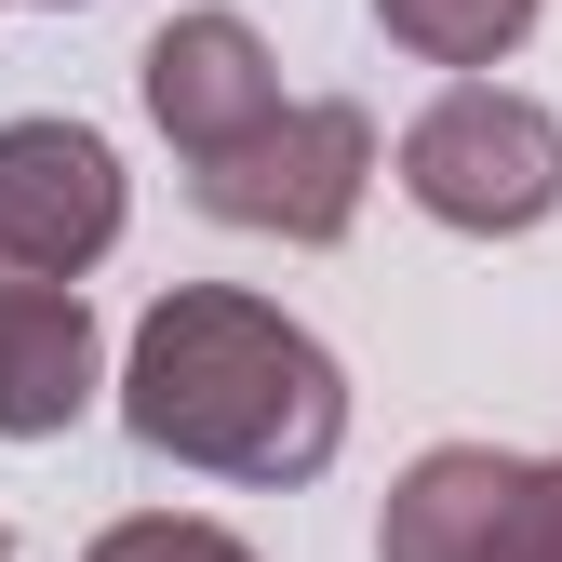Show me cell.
I'll use <instances>...</instances> for the list:
<instances>
[{
	"mask_svg": "<svg viewBox=\"0 0 562 562\" xmlns=\"http://www.w3.org/2000/svg\"><path fill=\"white\" fill-rule=\"evenodd\" d=\"M402 201L456 241H522L562 215V121L469 67V81H442L402 121Z\"/></svg>",
	"mask_w": 562,
	"mask_h": 562,
	"instance_id": "cell-2",
	"label": "cell"
},
{
	"mask_svg": "<svg viewBox=\"0 0 562 562\" xmlns=\"http://www.w3.org/2000/svg\"><path fill=\"white\" fill-rule=\"evenodd\" d=\"M121 429L175 456V469H215V482H295L335 469L348 442V375L308 322H281L241 281H175V295L134 322L121 348Z\"/></svg>",
	"mask_w": 562,
	"mask_h": 562,
	"instance_id": "cell-1",
	"label": "cell"
},
{
	"mask_svg": "<svg viewBox=\"0 0 562 562\" xmlns=\"http://www.w3.org/2000/svg\"><path fill=\"white\" fill-rule=\"evenodd\" d=\"M522 562H562V456L522 469Z\"/></svg>",
	"mask_w": 562,
	"mask_h": 562,
	"instance_id": "cell-10",
	"label": "cell"
},
{
	"mask_svg": "<svg viewBox=\"0 0 562 562\" xmlns=\"http://www.w3.org/2000/svg\"><path fill=\"white\" fill-rule=\"evenodd\" d=\"M0 562H14V522H0Z\"/></svg>",
	"mask_w": 562,
	"mask_h": 562,
	"instance_id": "cell-11",
	"label": "cell"
},
{
	"mask_svg": "<svg viewBox=\"0 0 562 562\" xmlns=\"http://www.w3.org/2000/svg\"><path fill=\"white\" fill-rule=\"evenodd\" d=\"M536 14H549V0H375V27L415 67H456V81H469V67H509L536 41Z\"/></svg>",
	"mask_w": 562,
	"mask_h": 562,
	"instance_id": "cell-8",
	"label": "cell"
},
{
	"mask_svg": "<svg viewBox=\"0 0 562 562\" xmlns=\"http://www.w3.org/2000/svg\"><path fill=\"white\" fill-rule=\"evenodd\" d=\"M54 14H67V0H54Z\"/></svg>",
	"mask_w": 562,
	"mask_h": 562,
	"instance_id": "cell-12",
	"label": "cell"
},
{
	"mask_svg": "<svg viewBox=\"0 0 562 562\" xmlns=\"http://www.w3.org/2000/svg\"><path fill=\"white\" fill-rule=\"evenodd\" d=\"M121 241V148L94 121H0V281H81Z\"/></svg>",
	"mask_w": 562,
	"mask_h": 562,
	"instance_id": "cell-4",
	"label": "cell"
},
{
	"mask_svg": "<svg viewBox=\"0 0 562 562\" xmlns=\"http://www.w3.org/2000/svg\"><path fill=\"white\" fill-rule=\"evenodd\" d=\"M94 375H108V335L81 308V281H0V442L81 429Z\"/></svg>",
	"mask_w": 562,
	"mask_h": 562,
	"instance_id": "cell-7",
	"label": "cell"
},
{
	"mask_svg": "<svg viewBox=\"0 0 562 562\" xmlns=\"http://www.w3.org/2000/svg\"><path fill=\"white\" fill-rule=\"evenodd\" d=\"M281 108V54L241 14H175L148 41V121L175 134V161H215L228 134H255Z\"/></svg>",
	"mask_w": 562,
	"mask_h": 562,
	"instance_id": "cell-6",
	"label": "cell"
},
{
	"mask_svg": "<svg viewBox=\"0 0 562 562\" xmlns=\"http://www.w3.org/2000/svg\"><path fill=\"white\" fill-rule=\"evenodd\" d=\"M375 188V108L348 94H281L255 134H228L215 161H188V201L215 228H255V241H348V215H362Z\"/></svg>",
	"mask_w": 562,
	"mask_h": 562,
	"instance_id": "cell-3",
	"label": "cell"
},
{
	"mask_svg": "<svg viewBox=\"0 0 562 562\" xmlns=\"http://www.w3.org/2000/svg\"><path fill=\"white\" fill-rule=\"evenodd\" d=\"M81 562H255L228 522H188V509H134V522H108Z\"/></svg>",
	"mask_w": 562,
	"mask_h": 562,
	"instance_id": "cell-9",
	"label": "cell"
},
{
	"mask_svg": "<svg viewBox=\"0 0 562 562\" xmlns=\"http://www.w3.org/2000/svg\"><path fill=\"white\" fill-rule=\"evenodd\" d=\"M522 469L536 456L429 442L375 509V562H522Z\"/></svg>",
	"mask_w": 562,
	"mask_h": 562,
	"instance_id": "cell-5",
	"label": "cell"
}]
</instances>
